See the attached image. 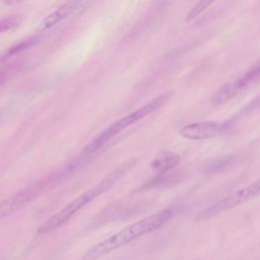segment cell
I'll use <instances>...</instances> for the list:
<instances>
[{
	"mask_svg": "<svg viewBox=\"0 0 260 260\" xmlns=\"http://www.w3.org/2000/svg\"><path fill=\"white\" fill-rule=\"evenodd\" d=\"M172 216L173 210L166 208L138 221H135L90 247L82 255L81 260H98L103 256L119 249L120 247L134 241L135 239L156 231L167 223Z\"/></svg>",
	"mask_w": 260,
	"mask_h": 260,
	"instance_id": "cell-1",
	"label": "cell"
},
{
	"mask_svg": "<svg viewBox=\"0 0 260 260\" xmlns=\"http://www.w3.org/2000/svg\"><path fill=\"white\" fill-rule=\"evenodd\" d=\"M136 165L135 159H131L123 162L119 167H117L114 171H112L108 176H106L101 182H99L95 186L86 190L78 197L70 201L67 205H65L58 212L49 217L43 224H41L38 229V234H46L52 232L69 220L75 213H77L82 207L91 202L94 198L99 197L102 193L109 190L113 185H115L128 171H130Z\"/></svg>",
	"mask_w": 260,
	"mask_h": 260,
	"instance_id": "cell-2",
	"label": "cell"
},
{
	"mask_svg": "<svg viewBox=\"0 0 260 260\" xmlns=\"http://www.w3.org/2000/svg\"><path fill=\"white\" fill-rule=\"evenodd\" d=\"M171 96H172L171 91H165L156 95L155 98H153L151 101H149L139 109L118 119L117 121L112 123L110 126H108L106 129H104L103 132L96 135L88 144H86V146L82 150V154L83 155L92 154L98 149H100L104 144H106L112 138L118 135L120 132H122L129 126L135 124L136 122L140 121L141 119L148 116L152 112L156 111L160 107H162L170 100Z\"/></svg>",
	"mask_w": 260,
	"mask_h": 260,
	"instance_id": "cell-3",
	"label": "cell"
},
{
	"mask_svg": "<svg viewBox=\"0 0 260 260\" xmlns=\"http://www.w3.org/2000/svg\"><path fill=\"white\" fill-rule=\"evenodd\" d=\"M67 171H69L68 168L66 170H63L62 172L59 171L51 174L48 177L43 178L42 180L13 193L12 195L4 199L2 202H0V219L9 216L18 209L22 208L31 200L43 194L49 188L54 186L58 180L62 179Z\"/></svg>",
	"mask_w": 260,
	"mask_h": 260,
	"instance_id": "cell-4",
	"label": "cell"
},
{
	"mask_svg": "<svg viewBox=\"0 0 260 260\" xmlns=\"http://www.w3.org/2000/svg\"><path fill=\"white\" fill-rule=\"evenodd\" d=\"M259 60H256L255 63H253L251 67L236 81L229 82L220 86L213 93L210 102L214 106H220L231 101L236 95H238V93L241 92L243 89H245L253 83H256L259 79Z\"/></svg>",
	"mask_w": 260,
	"mask_h": 260,
	"instance_id": "cell-5",
	"label": "cell"
},
{
	"mask_svg": "<svg viewBox=\"0 0 260 260\" xmlns=\"http://www.w3.org/2000/svg\"><path fill=\"white\" fill-rule=\"evenodd\" d=\"M259 181L256 180L252 184L246 186L245 188H242L238 190L237 192L228 195L226 197L222 198L221 200L215 202L211 206L207 207L204 211H202L198 215V219H207L212 216H215L221 212H223L226 209H231L233 207H236L240 204H243L250 199L256 197L259 194Z\"/></svg>",
	"mask_w": 260,
	"mask_h": 260,
	"instance_id": "cell-6",
	"label": "cell"
},
{
	"mask_svg": "<svg viewBox=\"0 0 260 260\" xmlns=\"http://www.w3.org/2000/svg\"><path fill=\"white\" fill-rule=\"evenodd\" d=\"M232 125V120L226 121H204L190 123L179 130V134L189 140H203L219 136L228 131Z\"/></svg>",
	"mask_w": 260,
	"mask_h": 260,
	"instance_id": "cell-7",
	"label": "cell"
},
{
	"mask_svg": "<svg viewBox=\"0 0 260 260\" xmlns=\"http://www.w3.org/2000/svg\"><path fill=\"white\" fill-rule=\"evenodd\" d=\"M80 6H81V2H79V1H69V2L64 3L59 8H57L56 10H54L53 12L48 14L40 22L37 30L45 31V30L53 27L54 25H56L57 23H59L60 21L67 18L75 11H77L80 8Z\"/></svg>",
	"mask_w": 260,
	"mask_h": 260,
	"instance_id": "cell-8",
	"label": "cell"
},
{
	"mask_svg": "<svg viewBox=\"0 0 260 260\" xmlns=\"http://www.w3.org/2000/svg\"><path fill=\"white\" fill-rule=\"evenodd\" d=\"M180 161V156L175 152H165L159 158L152 162V168L157 170L160 174L170 171Z\"/></svg>",
	"mask_w": 260,
	"mask_h": 260,
	"instance_id": "cell-9",
	"label": "cell"
},
{
	"mask_svg": "<svg viewBox=\"0 0 260 260\" xmlns=\"http://www.w3.org/2000/svg\"><path fill=\"white\" fill-rule=\"evenodd\" d=\"M39 40H40V38L35 36V37H30L28 39H25V40H23L21 42H18L17 44L13 45L12 47H10L6 51V53L1 57V61L7 60V59H9L12 56H14V55H16L18 53H21V52H23V51L34 47L39 42Z\"/></svg>",
	"mask_w": 260,
	"mask_h": 260,
	"instance_id": "cell-10",
	"label": "cell"
},
{
	"mask_svg": "<svg viewBox=\"0 0 260 260\" xmlns=\"http://www.w3.org/2000/svg\"><path fill=\"white\" fill-rule=\"evenodd\" d=\"M212 4L211 1H200L198 2L192 9L191 11L187 14L186 18H185V21L186 22H189V21H192L193 19H195L202 11H204L208 6H210Z\"/></svg>",
	"mask_w": 260,
	"mask_h": 260,
	"instance_id": "cell-11",
	"label": "cell"
},
{
	"mask_svg": "<svg viewBox=\"0 0 260 260\" xmlns=\"http://www.w3.org/2000/svg\"><path fill=\"white\" fill-rule=\"evenodd\" d=\"M20 22V17L18 15H10L0 20V34L5 32L15 26Z\"/></svg>",
	"mask_w": 260,
	"mask_h": 260,
	"instance_id": "cell-12",
	"label": "cell"
},
{
	"mask_svg": "<svg viewBox=\"0 0 260 260\" xmlns=\"http://www.w3.org/2000/svg\"><path fill=\"white\" fill-rule=\"evenodd\" d=\"M3 81H4V76H3V74L0 73V84H1Z\"/></svg>",
	"mask_w": 260,
	"mask_h": 260,
	"instance_id": "cell-13",
	"label": "cell"
},
{
	"mask_svg": "<svg viewBox=\"0 0 260 260\" xmlns=\"http://www.w3.org/2000/svg\"><path fill=\"white\" fill-rule=\"evenodd\" d=\"M0 120H1V115H0Z\"/></svg>",
	"mask_w": 260,
	"mask_h": 260,
	"instance_id": "cell-14",
	"label": "cell"
}]
</instances>
